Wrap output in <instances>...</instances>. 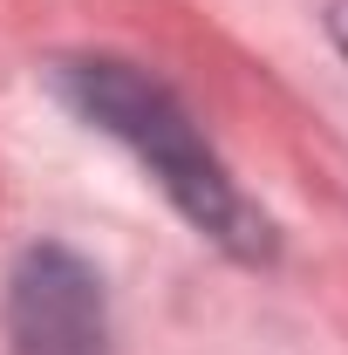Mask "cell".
I'll return each instance as SVG.
<instances>
[{
	"label": "cell",
	"instance_id": "1",
	"mask_svg": "<svg viewBox=\"0 0 348 355\" xmlns=\"http://www.w3.org/2000/svg\"><path fill=\"white\" fill-rule=\"evenodd\" d=\"M55 96L82 116L89 130H103L110 144H123L137 164L150 171V184L191 219L198 239H212L232 260H273V225L266 212L239 191V178L225 171L198 116L177 103V89H164L157 76H143L137 62L116 55H76L48 69Z\"/></svg>",
	"mask_w": 348,
	"mask_h": 355
},
{
	"label": "cell",
	"instance_id": "2",
	"mask_svg": "<svg viewBox=\"0 0 348 355\" xmlns=\"http://www.w3.org/2000/svg\"><path fill=\"white\" fill-rule=\"evenodd\" d=\"M7 335L14 355H110L103 280L69 246H35L7 287Z\"/></svg>",
	"mask_w": 348,
	"mask_h": 355
},
{
	"label": "cell",
	"instance_id": "3",
	"mask_svg": "<svg viewBox=\"0 0 348 355\" xmlns=\"http://www.w3.org/2000/svg\"><path fill=\"white\" fill-rule=\"evenodd\" d=\"M328 35H335V48L348 55V0H335V7H328Z\"/></svg>",
	"mask_w": 348,
	"mask_h": 355
}]
</instances>
